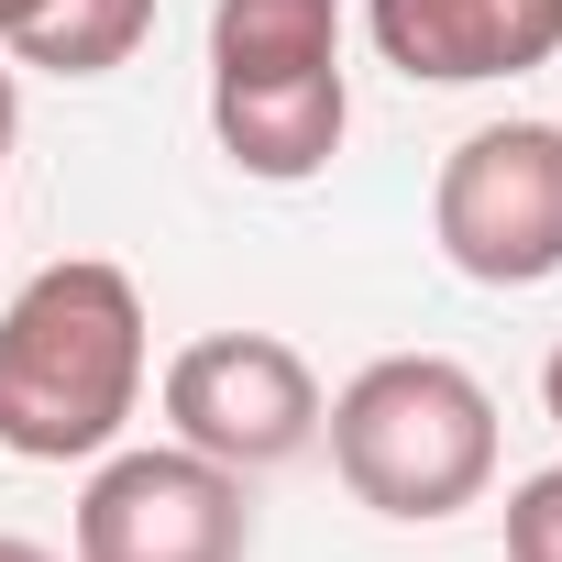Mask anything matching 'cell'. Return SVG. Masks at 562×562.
Masks as SVG:
<instances>
[{
  "mask_svg": "<svg viewBox=\"0 0 562 562\" xmlns=\"http://www.w3.org/2000/svg\"><path fill=\"white\" fill-rule=\"evenodd\" d=\"M331 463L375 518H452L496 485V397L452 353H375L331 408Z\"/></svg>",
  "mask_w": 562,
  "mask_h": 562,
  "instance_id": "7a4b0ae2",
  "label": "cell"
},
{
  "mask_svg": "<svg viewBox=\"0 0 562 562\" xmlns=\"http://www.w3.org/2000/svg\"><path fill=\"white\" fill-rule=\"evenodd\" d=\"M210 133H221V155L243 177L299 188V177H321L342 155L353 89H342V67H310V78H210Z\"/></svg>",
  "mask_w": 562,
  "mask_h": 562,
  "instance_id": "52a82bcc",
  "label": "cell"
},
{
  "mask_svg": "<svg viewBox=\"0 0 562 562\" xmlns=\"http://www.w3.org/2000/svg\"><path fill=\"white\" fill-rule=\"evenodd\" d=\"M507 562H562V463L507 485Z\"/></svg>",
  "mask_w": 562,
  "mask_h": 562,
  "instance_id": "30bf717a",
  "label": "cell"
},
{
  "mask_svg": "<svg viewBox=\"0 0 562 562\" xmlns=\"http://www.w3.org/2000/svg\"><path fill=\"white\" fill-rule=\"evenodd\" d=\"M364 34L419 89L529 78L562 56V0H364Z\"/></svg>",
  "mask_w": 562,
  "mask_h": 562,
  "instance_id": "8992f818",
  "label": "cell"
},
{
  "mask_svg": "<svg viewBox=\"0 0 562 562\" xmlns=\"http://www.w3.org/2000/svg\"><path fill=\"white\" fill-rule=\"evenodd\" d=\"M23 23H34V0H0V45H12V34H23Z\"/></svg>",
  "mask_w": 562,
  "mask_h": 562,
  "instance_id": "5bb4252c",
  "label": "cell"
},
{
  "mask_svg": "<svg viewBox=\"0 0 562 562\" xmlns=\"http://www.w3.org/2000/svg\"><path fill=\"white\" fill-rule=\"evenodd\" d=\"M12 133H23V89H12V67H0V166H12Z\"/></svg>",
  "mask_w": 562,
  "mask_h": 562,
  "instance_id": "8fae6325",
  "label": "cell"
},
{
  "mask_svg": "<svg viewBox=\"0 0 562 562\" xmlns=\"http://www.w3.org/2000/svg\"><path fill=\"white\" fill-rule=\"evenodd\" d=\"M0 562H67V551H45V540H0Z\"/></svg>",
  "mask_w": 562,
  "mask_h": 562,
  "instance_id": "4fadbf2b",
  "label": "cell"
},
{
  "mask_svg": "<svg viewBox=\"0 0 562 562\" xmlns=\"http://www.w3.org/2000/svg\"><path fill=\"white\" fill-rule=\"evenodd\" d=\"M243 551H254V507L232 463L188 441L100 452L78 496V562H243Z\"/></svg>",
  "mask_w": 562,
  "mask_h": 562,
  "instance_id": "5b68a950",
  "label": "cell"
},
{
  "mask_svg": "<svg viewBox=\"0 0 562 562\" xmlns=\"http://www.w3.org/2000/svg\"><path fill=\"white\" fill-rule=\"evenodd\" d=\"M430 232L474 288H540L562 276V122H485L441 155Z\"/></svg>",
  "mask_w": 562,
  "mask_h": 562,
  "instance_id": "3957f363",
  "label": "cell"
},
{
  "mask_svg": "<svg viewBox=\"0 0 562 562\" xmlns=\"http://www.w3.org/2000/svg\"><path fill=\"white\" fill-rule=\"evenodd\" d=\"M133 408H144V288L100 254L45 265L0 310V452L100 463Z\"/></svg>",
  "mask_w": 562,
  "mask_h": 562,
  "instance_id": "6da1fadb",
  "label": "cell"
},
{
  "mask_svg": "<svg viewBox=\"0 0 562 562\" xmlns=\"http://www.w3.org/2000/svg\"><path fill=\"white\" fill-rule=\"evenodd\" d=\"M540 408H551V430H562V342H551V364H540Z\"/></svg>",
  "mask_w": 562,
  "mask_h": 562,
  "instance_id": "7c38bea8",
  "label": "cell"
},
{
  "mask_svg": "<svg viewBox=\"0 0 562 562\" xmlns=\"http://www.w3.org/2000/svg\"><path fill=\"white\" fill-rule=\"evenodd\" d=\"M144 34H155V0H34L12 56L45 78H111V67H133Z\"/></svg>",
  "mask_w": 562,
  "mask_h": 562,
  "instance_id": "9c48e42d",
  "label": "cell"
},
{
  "mask_svg": "<svg viewBox=\"0 0 562 562\" xmlns=\"http://www.w3.org/2000/svg\"><path fill=\"white\" fill-rule=\"evenodd\" d=\"M342 67V0H210V78Z\"/></svg>",
  "mask_w": 562,
  "mask_h": 562,
  "instance_id": "ba28073f",
  "label": "cell"
},
{
  "mask_svg": "<svg viewBox=\"0 0 562 562\" xmlns=\"http://www.w3.org/2000/svg\"><path fill=\"white\" fill-rule=\"evenodd\" d=\"M166 430L232 474H276L321 441V375L276 331H210L166 364Z\"/></svg>",
  "mask_w": 562,
  "mask_h": 562,
  "instance_id": "277c9868",
  "label": "cell"
}]
</instances>
